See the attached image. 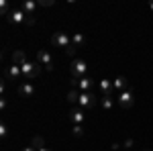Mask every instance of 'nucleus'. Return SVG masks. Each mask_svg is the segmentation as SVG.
I'll return each mask as SVG.
<instances>
[{
  "mask_svg": "<svg viewBox=\"0 0 153 151\" xmlns=\"http://www.w3.org/2000/svg\"><path fill=\"white\" fill-rule=\"evenodd\" d=\"M6 76H8V78H12L14 82H21V84L25 82V78H23V70H21V65H14V63H12V65H8V70H6Z\"/></svg>",
  "mask_w": 153,
  "mask_h": 151,
  "instance_id": "10",
  "label": "nucleus"
},
{
  "mask_svg": "<svg viewBox=\"0 0 153 151\" xmlns=\"http://www.w3.org/2000/svg\"><path fill=\"white\" fill-rule=\"evenodd\" d=\"M71 135L74 137H84V127L82 125H74L71 127Z\"/></svg>",
  "mask_w": 153,
  "mask_h": 151,
  "instance_id": "21",
  "label": "nucleus"
},
{
  "mask_svg": "<svg viewBox=\"0 0 153 151\" xmlns=\"http://www.w3.org/2000/svg\"><path fill=\"white\" fill-rule=\"evenodd\" d=\"M51 45L57 47V49H70L71 45V37L68 35V33H63V31H59V33H53L51 35Z\"/></svg>",
  "mask_w": 153,
  "mask_h": 151,
  "instance_id": "3",
  "label": "nucleus"
},
{
  "mask_svg": "<svg viewBox=\"0 0 153 151\" xmlns=\"http://www.w3.org/2000/svg\"><path fill=\"white\" fill-rule=\"evenodd\" d=\"M78 90L80 92H92L94 90V80H90L88 76L82 78V80H78Z\"/></svg>",
  "mask_w": 153,
  "mask_h": 151,
  "instance_id": "12",
  "label": "nucleus"
},
{
  "mask_svg": "<svg viewBox=\"0 0 153 151\" xmlns=\"http://www.w3.org/2000/svg\"><path fill=\"white\" fill-rule=\"evenodd\" d=\"M133 143H135L133 139H125V143H123V147H125V149H131V147H133Z\"/></svg>",
  "mask_w": 153,
  "mask_h": 151,
  "instance_id": "24",
  "label": "nucleus"
},
{
  "mask_svg": "<svg viewBox=\"0 0 153 151\" xmlns=\"http://www.w3.org/2000/svg\"><path fill=\"white\" fill-rule=\"evenodd\" d=\"M31 147H35L37 151L43 149V147H45V141H43V137H33V141H31Z\"/></svg>",
  "mask_w": 153,
  "mask_h": 151,
  "instance_id": "19",
  "label": "nucleus"
},
{
  "mask_svg": "<svg viewBox=\"0 0 153 151\" xmlns=\"http://www.w3.org/2000/svg\"><path fill=\"white\" fill-rule=\"evenodd\" d=\"M10 2H8V0H2V2H0V12H2V14H4V16H8V14H10Z\"/></svg>",
  "mask_w": 153,
  "mask_h": 151,
  "instance_id": "20",
  "label": "nucleus"
},
{
  "mask_svg": "<svg viewBox=\"0 0 153 151\" xmlns=\"http://www.w3.org/2000/svg\"><path fill=\"white\" fill-rule=\"evenodd\" d=\"M37 4H39V6H43V8H45V6H53V4H55V2H53V0H39V2H37Z\"/></svg>",
  "mask_w": 153,
  "mask_h": 151,
  "instance_id": "23",
  "label": "nucleus"
},
{
  "mask_svg": "<svg viewBox=\"0 0 153 151\" xmlns=\"http://www.w3.org/2000/svg\"><path fill=\"white\" fill-rule=\"evenodd\" d=\"M117 102L118 106L123 108V110H127V108H131L133 106V102H135V96H133V92L131 90H127V92H120L117 96Z\"/></svg>",
  "mask_w": 153,
  "mask_h": 151,
  "instance_id": "7",
  "label": "nucleus"
},
{
  "mask_svg": "<svg viewBox=\"0 0 153 151\" xmlns=\"http://www.w3.org/2000/svg\"><path fill=\"white\" fill-rule=\"evenodd\" d=\"M21 70H23V78L25 82H31L39 78L41 76V63H35V61H27L25 65H21Z\"/></svg>",
  "mask_w": 153,
  "mask_h": 151,
  "instance_id": "2",
  "label": "nucleus"
},
{
  "mask_svg": "<svg viewBox=\"0 0 153 151\" xmlns=\"http://www.w3.org/2000/svg\"><path fill=\"white\" fill-rule=\"evenodd\" d=\"M78 100H80V90H74L71 88L70 92H68V102L70 104H78Z\"/></svg>",
  "mask_w": 153,
  "mask_h": 151,
  "instance_id": "17",
  "label": "nucleus"
},
{
  "mask_svg": "<svg viewBox=\"0 0 153 151\" xmlns=\"http://www.w3.org/2000/svg\"><path fill=\"white\" fill-rule=\"evenodd\" d=\"M37 94L35 86H33V82H23V84H19V96L21 98H33Z\"/></svg>",
  "mask_w": 153,
  "mask_h": 151,
  "instance_id": "8",
  "label": "nucleus"
},
{
  "mask_svg": "<svg viewBox=\"0 0 153 151\" xmlns=\"http://www.w3.org/2000/svg\"><path fill=\"white\" fill-rule=\"evenodd\" d=\"M100 104H102L104 110H110V108L114 106V100H112V96H102V98H100Z\"/></svg>",
  "mask_w": 153,
  "mask_h": 151,
  "instance_id": "18",
  "label": "nucleus"
},
{
  "mask_svg": "<svg viewBox=\"0 0 153 151\" xmlns=\"http://www.w3.org/2000/svg\"><path fill=\"white\" fill-rule=\"evenodd\" d=\"M0 137H2V139L8 137V127H6V123H0Z\"/></svg>",
  "mask_w": 153,
  "mask_h": 151,
  "instance_id": "22",
  "label": "nucleus"
},
{
  "mask_svg": "<svg viewBox=\"0 0 153 151\" xmlns=\"http://www.w3.org/2000/svg\"><path fill=\"white\" fill-rule=\"evenodd\" d=\"M151 8H153V2H151Z\"/></svg>",
  "mask_w": 153,
  "mask_h": 151,
  "instance_id": "27",
  "label": "nucleus"
},
{
  "mask_svg": "<svg viewBox=\"0 0 153 151\" xmlns=\"http://www.w3.org/2000/svg\"><path fill=\"white\" fill-rule=\"evenodd\" d=\"M96 94L94 92H80V100H78V106L80 108H94V104H96Z\"/></svg>",
  "mask_w": 153,
  "mask_h": 151,
  "instance_id": "5",
  "label": "nucleus"
},
{
  "mask_svg": "<svg viewBox=\"0 0 153 151\" xmlns=\"http://www.w3.org/2000/svg\"><path fill=\"white\" fill-rule=\"evenodd\" d=\"M71 45L76 47V49H82V47L86 45V37H84V33H74V35H71Z\"/></svg>",
  "mask_w": 153,
  "mask_h": 151,
  "instance_id": "15",
  "label": "nucleus"
},
{
  "mask_svg": "<svg viewBox=\"0 0 153 151\" xmlns=\"http://www.w3.org/2000/svg\"><path fill=\"white\" fill-rule=\"evenodd\" d=\"M98 88H100L102 96H110L114 86H112V82H110V80H100V82H98Z\"/></svg>",
  "mask_w": 153,
  "mask_h": 151,
  "instance_id": "14",
  "label": "nucleus"
},
{
  "mask_svg": "<svg viewBox=\"0 0 153 151\" xmlns=\"http://www.w3.org/2000/svg\"><path fill=\"white\" fill-rule=\"evenodd\" d=\"M68 118L74 125H82L84 118H86V112H84V108H71L70 112H68Z\"/></svg>",
  "mask_w": 153,
  "mask_h": 151,
  "instance_id": "9",
  "label": "nucleus"
},
{
  "mask_svg": "<svg viewBox=\"0 0 153 151\" xmlns=\"http://www.w3.org/2000/svg\"><path fill=\"white\" fill-rule=\"evenodd\" d=\"M37 63H41V68H45L47 71H51L53 65H55V61H53V57H51V53L47 49H39L37 51Z\"/></svg>",
  "mask_w": 153,
  "mask_h": 151,
  "instance_id": "4",
  "label": "nucleus"
},
{
  "mask_svg": "<svg viewBox=\"0 0 153 151\" xmlns=\"http://www.w3.org/2000/svg\"><path fill=\"white\" fill-rule=\"evenodd\" d=\"M112 86H114V88L118 90V94H120V92H127V90H131V86H129V82H127V78H123V76L114 78Z\"/></svg>",
  "mask_w": 153,
  "mask_h": 151,
  "instance_id": "13",
  "label": "nucleus"
},
{
  "mask_svg": "<svg viewBox=\"0 0 153 151\" xmlns=\"http://www.w3.org/2000/svg\"><path fill=\"white\" fill-rule=\"evenodd\" d=\"M6 19H8V23H12V25H27L29 23V16H27L21 8H12L10 14H8Z\"/></svg>",
  "mask_w": 153,
  "mask_h": 151,
  "instance_id": "6",
  "label": "nucleus"
},
{
  "mask_svg": "<svg viewBox=\"0 0 153 151\" xmlns=\"http://www.w3.org/2000/svg\"><path fill=\"white\" fill-rule=\"evenodd\" d=\"M27 61H29V59H27V55H25V51L19 49V51L12 53V63H14V65H25Z\"/></svg>",
  "mask_w": 153,
  "mask_h": 151,
  "instance_id": "16",
  "label": "nucleus"
},
{
  "mask_svg": "<svg viewBox=\"0 0 153 151\" xmlns=\"http://www.w3.org/2000/svg\"><path fill=\"white\" fill-rule=\"evenodd\" d=\"M21 151H37V149H35V147H31V145H29V147H23Z\"/></svg>",
  "mask_w": 153,
  "mask_h": 151,
  "instance_id": "25",
  "label": "nucleus"
},
{
  "mask_svg": "<svg viewBox=\"0 0 153 151\" xmlns=\"http://www.w3.org/2000/svg\"><path fill=\"white\" fill-rule=\"evenodd\" d=\"M39 151H51V149H49V147H43V149H39Z\"/></svg>",
  "mask_w": 153,
  "mask_h": 151,
  "instance_id": "26",
  "label": "nucleus"
},
{
  "mask_svg": "<svg viewBox=\"0 0 153 151\" xmlns=\"http://www.w3.org/2000/svg\"><path fill=\"white\" fill-rule=\"evenodd\" d=\"M70 74H71V78H76V80H82V78H86V74H88V63H86L84 59H80V57L71 59Z\"/></svg>",
  "mask_w": 153,
  "mask_h": 151,
  "instance_id": "1",
  "label": "nucleus"
},
{
  "mask_svg": "<svg viewBox=\"0 0 153 151\" xmlns=\"http://www.w3.org/2000/svg\"><path fill=\"white\" fill-rule=\"evenodd\" d=\"M19 8H21V10H23L27 16H35V12H37V8H39V4H37L35 0H25Z\"/></svg>",
  "mask_w": 153,
  "mask_h": 151,
  "instance_id": "11",
  "label": "nucleus"
}]
</instances>
